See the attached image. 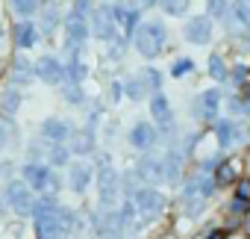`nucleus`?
<instances>
[{
    "label": "nucleus",
    "mask_w": 250,
    "mask_h": 239,
    "mask_svg": "<svg viewBox=\"0 0 250 239\" xmlns=\"http://www.w3.org/2000/svg\"><path fill=\"white\" fill-rule=\"evenodd\" d=\"M71 124L68 121H59V118H47V121L42 124V136L47 139V142H53V145H65L68 139H71Z\"/></svg>",
    "instance_id": "nucleus-15"
},
{
    "label": "nucleus",
    "mask_w": 250,
    "mask_h": 239,
    "mask_svg": "<svg viewBox=\"0 0 250 239\" xmlns=\"http://www.w3.org/2000/svg\"><path fill=\"white\" fill-rule=\"evenodd\" d=\"M109 56H112V59H121V56H124V42H121V39L109 45Z\"/></svg>",
    "instance_id": "nucleus-40"
},
{
    "label": "nucleus",
    "mask_w": 250,
    "mask_h": 239,
    "mask_svg": "<svg viewBox=\"0 0 250 239\" xmlns=\"http://www.w3.org/2000/svg\"><path fill=\"white\" fill-rule=\"evenodd\" d=\"M71 151L80 154V157L91 154V151H94V133H91V130H77V133H71Z\"/></svg>",
    "instance_id": "nucleus-21"
},
{
    "label": "nucleus",
    "mask_w": 250,
    "mask_h": 239,
    "mask_svg": "<svg viewBox=\"0 0 250 239\" xmlns=\"http://www.w3.org/2000/svg\"><path fill=\"white\" fill-rule=\"evenodd\" d=\"M21 174H24V183H27L30 189H36V192H44V195H47L50 180H53V171H50L47 166H42V163H27Z\"/></svg>",
    "instance_id": "nucleus-8"
},
{
    "label": "nucleus",
    "mask_w": 250,
    "mask_h": 239,
    "mask_svg": "<svg viewBox=\"0 0 250 239\" xmlns=\"http://www.w3.org/2000/svg\"><path fill=\"white\" fill-rule=\"evenodd\" d=\"M6 139H9V130H6V124H3V121H0V151L6 148Z\"/></svg>",
    "instance_id": "nucleus-43"
},
{
    "label": "nucleus",
    "mask_w": 250,
    "mask_h": 239,
    "mask_svg": "<svg viewBox=\"0 0 250 239\" xmlns=\"http://www.w3.org/2000/svg\"><path fill=\"white\" fill-rule=\"evenodd\" d=\"M227 109H229V115H232V112H244L241 97H229V100H227Z\"/></svg>",
    "instance_id": "nucleus-42"
},
{
    "label": "nucleus",
    "mask_w": 250,
    "mask_h": 239,
    "mask_svg": "<svg viewBox=\"0 0 250 239\" xmlns=\"http://www.w3.org/2000/svg\"><path fill=\"white\" fill-rule=\"evenodd\" d=\"M91 227H94L97 239H124V230H127L115 210H103V207L91 215Z\"/></svg>",
    "instance_id": "nucleus-4"
},
{
    "label": "nucleus",
    "mask_w": 250,
    "mask_h": 239,
    "mask_svg": "<svg viewBox=\"0 0 250 239\" xmlns=\"http://www.w3.org/2000/svg\"><path fill=\"white\" fill-rule=\"evenodd\" d=\"M229 77H232V83H235V86H247V83H250V68H244V65H235Z\"/></svg>",
    "instance_id": "nucleus-38"
},
{
    "label": "nucleus",
    "mask_w": 250,
    "mask_h": 239,
    "mask_svg": "<svg viewBox=\"0 0 250 239\" xmlns=\"http://www.w3.org/2000/svg\"><path fill=\"white\" fill-rule=\"evenodd\" d=\"M159 3H162V9H165L171 18H183V15L188 12V3H191V0H159Z\"/></svg>",
    "instance_id": "nucleus-27"
},
{
    "label": "nucleus",
    "mask_w": 250,
    "mask_h": 239,
    "mask_svg": "<svg viewBox=\"0 0 250 239\" xmlns=\"http://www.w3.org/2000/svg\"><path fill=\"white\" fill-rule=\"evenodd\" d=\"M165 39H168V33H165L162 21L139 24V30L133 33V45H136V50H139L145 59H156V56L162 53V48H165Z\"/></svg>",
    "instance_id": "nucleus-1"
},
{
    "label": "nucleus",
    "mask_w": 250,
    "mask_h": 239,
    "mask_svg": "<svg viewBox=\"0 0 250 239\" xmlns=\"http://www.w3.org/2000/svg\"><path fill=\"white\" fill-rule=\"evenodd\" d=\"M142 183H147V186H156L159 180H162V160H156V157H142L139 160V166H136V171H133Z\"/></svg>",
    "instance_id": "nucleus-13"
},
{
    "label": "nucleus",
    "mask_w": 250,
    "mask_h": 239,
    "mask_svg": "<svg viewBox=\"0 0 250 239\" xmlns=\"http://www.w3.org/2000/svg\"><path fill=\"white\" fill-rule=\"evenodd\" d=\"M6 201H9V207H12L18 215H30V213H33V204H36L33 189H30L24 180H12V183L6 186Z\"/></svg>",
    "instance_id": "nucleus-5"
},
{
    "label": "nucleus",
    "mask_w": 250,
    "mask_h": 239,
    "mask_svg": "<svg viewBox=\"0 0 250 239\" xmlns=\"http://www.w3.org/2000/svg\"><path fill=\"white\" fill-rule=\"evenodd\" d=\"M100 168H97V192H100V207L103 210H115V201H118V192H121V177L118 171L112 168L109 157L103 154L100 160Z\"/></svg>",
    "instance_id": "nucleus-2"
},
{
    "label": "nucleus",
    "mask_w": 250,
    "mask_h": 239,
    "mask_svg": "<svg viewBox=\"0 0 250 239\" xmlns=\"http://www.w3.org/2000/svg\"><path fill=\"white\" fill-rule=\"evenodd\" d=\"M244 112H250V97H247V103H244Z\"/></svg>",
    "instance_id": "nucleus-47"
},
{
    "label": "nucleus",
    "mask_w": 250,
    "mask_h": 239,
    "mask_svg": "<svg viewBox=\"0 0 250 239\" xmlns=\"http://www.w3.org/2000/svg\"><path fill=\"white\" fill-rule=\"evenodd\" d=\"M50 166H68V148L65 145H53L50 148Z\"/></svg>",
    "instance_id": "nucleus-35"
},
{
    "label": "nucleus",
    "mask_w": 250,
    "mask_h": 239,
    "mask_svg": "<svg viewBox=\"0 0 250 239\" xmlns=\"http://www.w3.org/2000/svg\"><path fill=\"white\" fill-rule=\"evenodd\" d=\"M215 133H218V145L221 148H229L235 139H238V124L235 121H215Z\"/></svg>",
    "instance_id": "nucleus-22"
},
{
    "label": "nucleus",
    "mask_w": 250,
    "mask_h": 239,
    "mask_svg": "<svg viewBox=\"0 0 250 239\" xmlns=\"http://www.w3.org/2000/svg\"><path fill=\"white\" fill-rule=\"evenodd\" d=\"M12 6L18 15H33L39 9V0H12Z\"/></svg>",
    "instance_id": "nucleus-36"
},
{
    "label": "nucleus",
    "mask_w": 250,
    "mask_h": 239,
    "mask_svg": "<svg viewBox=\"0 0 250 239\" xmlns=\"http://www.w3.org/2000/svg\"><path fill=\"white\" fill-rule=\"evenodd\" d=\"M33 74H36L39 80H44L47 86H56V83L65 80V68L59 65L56 56H42V59L33 65Z\"/></svg>",
    "instance_id": "nucleus-11"
},
{
    "label": "nucleus",
    "mask_w": 250,
    "mask_h": 239,
    "mask_svg": "<svg viewBox=\"0 0 250 239\" xmlns=\"http://www.w3.org/2000/svg\"><path fill=\"white\" fill-rule=\"evenodd\" d=\"M227 24H229V33H235V36H241L250 27V3L247 0H238L232 6V12H227Z\"/></svg>",
    "instance_id": "nucleus-17"
},
{
    "label": "nucleus",
    "mask_w": 250,
    "mask_h": 239,
    "mask_svg": "<svg viewBox=\"0 0 250 239\" xmlns=\"http://www.w3.org/2000/svg\"><path fill=\"white\" fill-rule=\"evenodd\" d=\"M88 180H91V168H88L85 163H74V166L68 168V186H71L77 195H83V192L88 189Z\"/></svg>",
    "instance_id": "nucleus-20"
},
{
    "label": "nucleus",
    "mask_w": 250,
    "mask_h": 239,
    "mask_svg": "<svg viewBox=\"0 0 250 239\" xmlns=\"http://www.w3.org/2000/svg\"><path fill=\"white\" fill-rule=\"evenodd\" d=\"M118 215H121V221H124V227H130V224L136 221V215H139V210H136V204H133V201L127 198V201H124V207H121V213H118Z\"/></svg>",
    "instance_id": "nucleus-30"
},
{
    "label": "nucleus",
    "mask_w": 250,
    "mask_h": 239,
    "mask_svg": "<svg viewBox=\"0 0 250 239\" xmlns=\"http://www.w3.org/2000/svg\"><path fill=\"white\" fill-rule=\"evenodd\" d=\"M142 77H145V86H147L150 92H159V89H162V74H159L156 68H147Z\"/></svg>",
    "instance_id": "nucleus-33"
},
{
    "label": "nucleus",
    "mask_w": 250,
    "mask_h": 239,
    "mask_svg": "<svg viewBox=\"0 0 250 239\" xmlns=\"http://www.w3.org/2000/svg\"><path fill=\"white\" fill-rule=\"evenodd\" d=\"M183 36H186V42H191V45H209V39H212V18H209V15L188 18Z\"/></svg>",
    "instance_id": "nucleus-7"
},
{
    "label": "nucleus",
    "mask_w": 250,
    "mask_h": 239,
    "mask_svg": "<svg viewBox=\"0 0 250 239\" xmlns=\"http://www.w3.org/2000/svg\"><path fill=\"white\" fill-rule=\"evenodd\" d=\"M130 201H133L136 210L145 215V221H153V218L162 215V210H165V195H162L156 186H142V189H136Z\"/></svg>",
    "instance_id": "nucleus-3"
},
{
    "label": "nucleus",
    "mask_w": 250,
    "mask_h": 239,
    "mask_svg": "<svg viewBox=\"0 0 250 239\" xmlns=\"http://www.w3.org/2000/svg\"><path fill=\"white\" fill-rule=\"evenodd\" d=\"M15 42H18V48H33V45L39 42V33H36V27H33L30 21L18 24V27H15Z\"/></svg>",
    "instance_id": "nucleus-23"
},
{
    "label": "nucleus",
    "mask_w": 250,
    "mask_h": 239,
    "mask_svg": "<svg viewBox=\"0 0 250 239\" xmlns=\"http://www.w3.org/2000/svg\"><path fill=\"white\" fill-rule=\"evenodd\" d=\"M203 239H227V230H209Z\"/></svg>",
    "instance_id": "nucleus-46"
},
{
    "label": "nucleus",
    "mask_w": 250,
    "mask_h": 239,
    "mask_svg": "<svg viewBox=\"0 0 250 239\" xmlns=\"http://www.w3.org/2000/svg\"><path fill=\"white\" fill-rule=\"evenodd\" d=\"M241 233H244V236L250 239V213H247V215L241 218Z\"/></svg>",
    "instance_id": "nucleus-45"
},
{
    "label": "nucleus",
    "mask_w": 250,
    "mask_h": 239,
    "mask_svg": "<svg viewBox=\"0 0 250 239\" xmlns=\"http://www.w3.org/2000/svg\"><path fill=\"white\" fill-rule=\"evenodd\" d=\"M74 3H77V12H83V15L91 9V0H74Z\"/></svg>",
    "instance_id": "nucleus-44"
},
{
    "label": "nucleus",
    "mask_w": 250,
    "mask_h": 239,
    "mask_svg": "<svg viewBox=\"0 0 250 239\" xmlns=\"http://www.w3.org/2000/svg\"><path fill=\"white\" fill-rule=\"evenodd\" d=\"M65 100H68V103H83V100H85L80 83H65Z\"/></svg>",
    "instance_id": "nucleus-34"
},
{
    "label": "nucleus",
    "mask_w": 250,
    "mask_h": 239,
    "mask_svg": "<svg viewBox=\"0 0 250 239\" xmlns=\"http://www.w3.org/2000/svg\"><path fill=\"white\" fill-rule=\"evenodd\" d=\"M191 71H194V62H191V59H186V56H183V59H177V62L171 65V77H177V80H183V77H186V74H191Z\"/></svg>",
    "instance_id": "nucleus-29"
},
{
    "label": "nucleus",
    "mask_w": 250,
    "mask_h": 239,
    "mask_svg": "<svg viewBox=\"0 0 250 239\" xmlns=\"http://www.w3.org/2000/svg\"><path fill=\"white\" fill-rule=\"evenodd\" d=\"M88 30H91L97 39H103V42H112V39H115V18H112L109 6H100V9L91 12V24H88Z\"/></svg>",
    "instance_id": "nucleus-10"
},
{
    "label": "nucleus",
    "mask_w": 250,
    "mask_h": 239,
    "mask_svg": "<svg viewBox=\"0 0 250 239\" xmlns=\"http://www.w3.org/2000/svg\"><path fill=\"white\" fill-rule=\"evenodd\" d=\"M30 80H33V65L27 59H15V65H12V83L15 86H24Z\"/></svg>",
    "instance_id": "nucleus-25"
},
{
    "label": "nucleus",
    "mask_w": 250,
    "mask_h": 239,
    "mask_svg": "<svg viewBox=\"0 0 250 239\" xmlns=\"http://www.w3.org/2000/svg\"><path fill=\"white\" fill-rule=\"evenodd\" d=\"M150 112H153V121H156L165 133H171L174 115H171V103H168L165 92H153V97H150Z\"/></svg>",
    "instance_id": "nucleus-12"
},
{
    "label": "nucleus",
    "mask_w": 250,
    "mask_h": 239,
    "mask_svg": "<svg viewBox=\"0 0 250 239\" xmlns=\"http://www.w3.org/2000/svg\"><path fill=\"white\" fill-rule=\"evenodd\" d=\"M180 177H183V154L180 151H168L162 157V180L174 186V183H180Z\"/></svg>",
    "instance_id": "nucleus-18"
},
{
    "label": "nucleus",
    "mask_w": 250,
    "mask_h": 239,
    "mask_svg": "<svg viewBox=\"0 0 250 239\" xmlns=\"http://www.w3.org/2000/svg\"><path fill=\"white\" fill-rule=\"evenodd\" d=\"M153 142H156V130H153L147 121H139V124L130 130V145H133L136 151L147 154V151L153 148Z\"/></svg>",
    "instance_id": "nucleus-16"
},
{
    "label": "nucleus",
    "mask_w": 250,
    "mask_h": 239,
    "mask_svg": "<svg viewBox=\"0 0 250 239\" xmlns=\"http://www.w3.org/2000/svg\"><path fill=\"white\" fill-rule=\"evenodd\" d=\"M180 204H183V210H186V218H197V215H203V210H206L209 198H203V195H200L197 180H188V183H186V189H183V195H180Z\"/></svg>",
    "instance_id": "nucleus-6"
},
{
    "label": "nucleus",
    "mask_w": 250,
    "mask_h": 239,
    "mask_svg": "<svg viewBox=\"0 0 250 239\" xmlns=\"http://www.w3.org/2000/svg\"><path fill=\"white\" fill-rule=\"evenodd\" d=\"M56 24H59V9H56V6H44V15H42V33L50 36V33L56 30Z\"/></svg>",
    "instance_id": "nucleus-28"
},
{
    "label": "nucleus",
    "mask_w": 250,
    "mask_h": 239,
    "mask_svg": "<svg viewBox=\"0 0 250 239\" xmlns=\"http://www.w3.org/2000/svg\"><path fill=\"white\" fill-rule=\"evenodd\" d=\"M36 236L39 239H62V227H59V207L53 213H44V215H36Z\"/></svg>",
    "instance_id": "nucleus-14"
},
{
    "label": "nucleus",
    "mask_w": 250,
    "mask_h": 239,
    "mask_svg": "<svg viewBox=\"0 0 250 239\" xmlns=\"http://www.w3.org/2000/svg\"><path fill=\"white\" fill-rule=\"evenodd\" d=\"M206 15L209 18H224L227 15V0H206Z\"/></svg>",
    "instance_id": "nucleus-32"
},
{
    "label": "nucleus",
    "mask_w": 250,
    "mask_h": 239,
    "mask_svg": "<svg viewBox=\"0 0 250 239\" xmlns=\"http://www.w3.org/2000/svg\"><path fill=\"white\" fill-rule=\"evenodd\" d=\"M238 171H241V160H224L212 171V180H215V186H232L238 180Z\"/></svg>",
    "instance_id": "nucleus-19"
},
{
    "label": "nucleus",
    "mask_w": 250,
    "mask_h": 239,
    "mask_svg": "<svg viewBox=\"0 0 250 239\" xmlns=\"http://www.w3.org/2000/svg\"><path fill=\"white\" fill-rule=\"evenodd\" d=\"M156 3H159V0H130V9L139 12V9H147V6H156Z\"/></svg>",
    "instance_id": "nucleus-41"
},
{
    "label": "nucleus",
    "mask_w": 250,
    "mask_h": 239,
    "mask_svg": "<svg viewBox=\"0 0 250 239\" xmlns=\"http://www.w3.org/2000/svg\"><path fill=\"white\" fill-rule=\"evenodd\" d=\"M18 106H21V95H18V89H6L3 97H0V112H3V115H15Z\"/></svg>",
    "instance_id": "nucleus-26"
},
{
    "label": "nucleus",
    "mask_w": 250,
    "mask_h": 239,
    "mask_svg": "<svg viewBox=\"0 0 250 239\" xmlns=\"http://www.w3.org/2000/svg\"><path fill=\"white\" fill-rule=\"evenodd\" d=\"M235 198L250 204V177H238L235 180Z\"/></svg>",
    "instance_id": "nucleus-37"
},
{
    "label": "nucleus",
    "mask_w": 250,
    "mask_h": 239,
    "mask_svg": "<svg viewBox=\"0 0 250 239\" xmlns=\"http://www.w3.org/2000/svg\"><path fill=\"white\" fill-rule=\"evenodd\" d=\"M206 68H209V77H212V80H218V83H224V80L229 77L227 62H224V56H221V53H212V56H209V62H206Z\"/></svg>",
    "instance_id": "nucleus-24"
},
{
    "label": "nucleus",
    "mask_w": 250,
    "mask_h": 239,
    "mask_svg": "<svg viewBox=\"0 0 250 239\" xmlns=\"http://www.w3.org/2000/svg\"><path fill=\"white\" fill-rule=\"evenodd\" d=\"M124 92H127L133 100H139V97H145V92H147V86H145V80H127V86H124Z\"/></svg>",
    "instance_id": "nucleus-31"
},
{
    "label": "nucleus",
    "mask_w": 250,
    "mask_h": 239,
    "mask_svg": "<svg viewBox=\"0 0 250 239\" xmlns=\"http://www.w3.org/2000/svg\"><path fill=\"white\" fill-rule=\"evenodd\" d=\"M121 97H124V83H118V80H115V83L109 86V100H112V103H118Z\"/></svg>",
    "instance_id": "nucleus-39"
},
{
    "label": "nucleus",
    "mask_w": 250,
    "mask_h": 239,
    "mask_svg": "<svg viewBox=\"0 0 250 239\" xmlns=\"http://www.w3.org/2000/svg\"><path fill=\"white\" fill-rule=\"evenodd\" d=\"M65 30H68V48H71V50L83 48V42H85V36H88V21H85V15L74 9V12L65 18Z\"/></svg>",
    "instance_id": "nucleus-9"
}]
</instances>
